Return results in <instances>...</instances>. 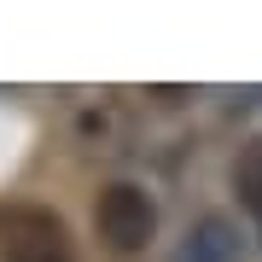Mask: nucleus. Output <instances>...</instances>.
<instances>
[{
	"label": "nucleus",
	"instance_id": "7ed1b4c3",
	"mask_svg": "<svg viewBox=\"0 0 262 262\" xmlns=\"http://www.w3.org/2000/svg\"><path fill=\"white\" fill-rule=\"evenodd\" d=\"M233 192H239V204L251 210V222L262 227V140H251L239 151V163H233Z\"/></svg>",
	"mask_w": 262,
	"mask_h": 262
},
{
	"label": "nucleus",
	"instance_id": "f03ea898",
	"mask_svg": "<svg viewBox=\"0 0 262 262\" xmlns=\"http://www.w3.org/2000/svg\"><path fill=\"white\" fill-rule=\"evenodd\" d=\"M94 227H99V239L111 245V251L134 256V251L151 245V233H158V210H151L146 187H134V181H111V187L99 192V204H94Z\"/></svg>",
	"mask_w": 262,
	"mask_h": 262
},
{
	"label": "nucleus",
	"instance_id": "f257e3e1",
	"mask_svg": "<svg viewBox=\"0 0 262 262\" xmlns=\"http://www.w3.org/2000/svg\"><path fill=\"white\" fill-rule=\"evenodd\" d=\"M0 262H76L70 227L41 204H6L0 210Z\"/></svg>",
	"mask_w": 262,
	"mask_h": 262
}]
</instances>
